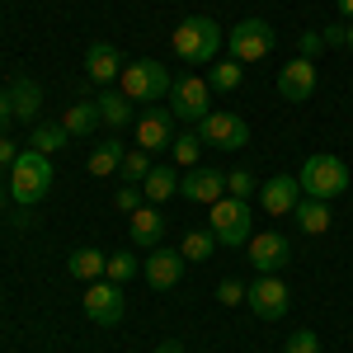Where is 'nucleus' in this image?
<instances>
[{"label":"nucleus","mask_w":353,"mask_h":353,"mask_svg":"<svg viewBox=\"0 0 353 353\" xmlns=\"http://www.w3.org/2000/svg\"><path fill=\"white\" fill-rule=\"evenodd\" d=\"M212 250H217V236H212V226H208V231H189V236L179 241V254H184V259H193V264L212 259Z\"/></svg>","instance_id":"obj_28"},{"label":"nucleus","mask_w":353,"mask_h":353,"mask_svg":"<svg viewBox=\"0 0 353 353\" xmlns=\"http://www.w3.org/2000/svg\"><path fill=\"white\" fill-rule=\"evenodd\" d=\"M10 118H14V109H10V94L0 90V132H5V123H10Z\"/></svg>","instance_id":"obj_39"},{"label":"nucleus","mask_w":353,"mask_h":353,"mask_svg":"<svg viewBox=\"0 0 353 353\" xmlns=\"http://www.w3.org/2000/svg\"><path fill=\"white\" fill-rule=\"evenodd\" d=\"M141 193H146L151 208L170 203V198L179 193V165H151V174L141 179Z\"/></svg>","instance_id":"obj_20"},{"label":"nucleus","mask_w":353,"mask_h":353,"mask_svg":"<svg viewBox=\"0 0 353 353\" xmlns=\"http://www.w3.org/2000/svg\"><path fill=\"white\" fill-rule=\"evenodd\" d=\"M174 57L184 61V66H212L221 52V43H226V33H221L217 19H208V14H189V19H179L174 28Z\"/></svg>","instance_id":"obj_1"},{"label":"nucleus","mask_w":353,"mask_h":353,"mask_svg":"<svg viewBox=\"0 0 353 353\" xmlns=\"http://www.w3.org/2000/svg\"><path fill=\"white\" fill-rule=\"evenodd\" d=\"M208 226H212L217 245L241 250V245H250V236H254V212H250V203H245V198H231V193H226V198H217V203H212Z\"/></svg>","instance_id":"obj_5"},{"label":"nucleus","mask_w":353,"mask_h":353,"mask_svg":"<svg viewBox=\"0 0 353 353\" xmlns=\"http://www.w3.org/2000/svg\"><path fill=\"white\" fill-rule=\"evenodd\" d=\"M174 113H170V104H146V113L132 123V137H137V146L141 151H151V156H161V151H170L174 146Z\"/></svg>","instance_id":"obj_10"},{"label":"nucleus","mask_w":353,"mask_h":353,"mask_svg":"<svg viewBox=\"0 0 353 353\" xmlns=\"http://www.w3.org/2000/svg\"><path fill=\"white\" fill-rule=\"evenodd\" d=\"M344 38H349V19L344 24H325V48H344Z\"/></svg>","instance_id":"obj_37"},{"label":"nucleus","mask_w":353,"mask_h":353,"mask_svg":"<svg viewBox=\"0 0 353 353\" xmlns=\"http://www.w3.org/2000/svg\"><path fill=\"white\" fill-rule=\"evenodd\" d=\"M113 203H118V208H123V212L132 217L137 208H146V193H141V184H123V189L113 193Z\"/></svg>","instance_id":"obj_33"},{"label":"nucleus","mask_w":353,"mask_h":353,"mask_svg":"<svg viewBox=\"0 0 353 353\" xmlns=\"http://www.w3.org/2000/svg\"><path fill=\"white\" fill-rule=\"evenodd\" d=\"M14 156H19V151H14V141L0 132V170H10V165H14Z\"/></svg>","instance_id":"obj_38"},{"label":"nucleus","mask_w":353,"mask_h":353,"mask_svg":"<svg viewBox=\"0 0 353 353\" xmlns=\"http://www.w3.org/2000/svg\"><path fill=\"white\" fill-rule=\"evenodd\" d=\"M245 250H250L254 273H283L288 264H292V245H288L283 231H259V236H250Z\"/></svg>","instance_id":"obj_12"},{"label":"nucleus","mask_w":353,"mask_h":353,"mask_svg":"<svg viewBox=\"0 0 353 353\" xmlns=\"http://www.w3.org/2000/svg\"><path fill=\"white\" fill-rule=\"evenodd\" d=\"M344 48H349V52H353V19H349V38H344Z\"/></svg>","instance_id":"obj_42"},{"label":"nucleus","mask_w":353,"mask_h":353,"mask_svg":"<svg viewBox=\"0 0 353 353\" xmlns=\"http://www.w3.org/2000/svg\"><path fill=\"white\" fill-rule=\"evenodd\" d=\"M123 156H128L123 141H94V151H90V174L104 179V174H113V170H123Z\"/></svg>","instance_id":"obj_25"},{"label":"nucleus","mask_w":353,"mask_h":353,"mask_svg":"<svg viewBox=\"0 0 353 353\" xmlns=\"http://www.w3.org/2000/svg\"><path fill=\"white\" fill-rule=\"evenodd\" d=\"M334 10H339L344 19H353V0H334Z\"/></svg>","instance_id":"obj_41"},{"label":"nucleus","mask_w":353,"mask_h":353,"mask_svg":"<svg viewBox=\"0 0 353 353\" xmlns=\"http://www.w3.org/2000/svg\"><path fill=\"white\" fill-rule=\"evenodd\" d=\"M321 48H325V33H321V28H306V33L297 38V57H311V61H316Z\"/></svg>","instance_id":"obj_35"},{"label":"nucleus","mask_w":353,"mask_h":353,"mask_svg":"<svg viewBox=\"0 0 353 353\" xmlns=\"http://www.w3.org/2000/svg\"><path fill=\"white\" fill-rule=\"evenodd\" d=\"M151 151H141V146H137V151H128V156H123V174H128V179H146V174H151Z\"/></svg>","instance_id":"obj_31"},{"label":"nucleus","mask_w":353,"mask_h":353,"mask_svg":"<svg viewBox=\"0 0 353 353\" xmlns=\"http://www.w3.org/2000/svg\"><path fill=\"white\" fill-rule=\"evenodd\" d=\"M66 141H71V132H66L61 123H38V128H33V137H28V146H33V151H43V156L61 151Z\"/></svg>","instance_id":"obj_27"},{"label":"nucleus","mask_w":353,"mask_h":353,"mask_svg":"<svg viewBox=\"0 0 353 353\" xmlns=\"http://www.w3.org/2000/svg\"><path fill=\"white\" fill-rule=\"evenodd\" d=\"M217 301H221V306H241V301H245V283L221 278V283H217Z\"/></svg>","instance_id":"obj_36"},{"label":"nucleus","mask_w":353,"mask_h":353,"mask_svg":"<svg viewBox=\"0 0 353 353\" xmlns=\"http://www.w3.org/2000/svg\"><path fill=\"white\" fill-rule=\"evenodd\" d=\"M99 123H104V118H99V104H94V99H90V104H66V113H61V128L71 137H90Z\"/></svg>","instance_id":"obj_24"},{"label":"nucleus","mask_w":353,"mask_h":353,"mask_svg":"<svg viewBox=\"0 0 353 353\" xmlns=\"http://www.w3.org/2000/svg\"><path fill=\"white\" fill-rule=\"evenodd\" d=\"M278 94L288 104H306L316 94V61L311 57H292L283 71H278Z\"/></svg>","instance_id":"obj_15"},{"label":"nucleus","mask_w":353,"mask_h":353,"mask_svg":"<svg viewBox=\"0 0 353 353\" xmlns=\"http://www.w3.org/2000/svg\"><path fill=\"white\" fill-rule=\"evenodd\" d=\"M184 254L179 250H170V245H161V250H151L146 254V264H141V278L156 288V292H170V288H179V278H184Z\"/></svg>","instance_id":"obj_14"},{"label":"nucleus","mask_w":353,"mask_h":353,"mask_svg":"<svg viewBox=\"0 0 353 353\" xmlns=\"http://www.w3.org/2000/svg\"><path fill=\"white\" fill-rule=\"evenodd\" d=\"M170 156H174L179 170H193V165L203 161V137H198V132H179V137H174V146H170Z\"/></svg>","instance_id":"obj_29"},{"label":"nucleus","mask_w":353,"mask_h":353,"mask_svg":"<svg viewBox=\"0 0 353 353\" xmlns=\"http://www.w3.org/2000/svg\"><path fill=\"white\" fill-rule=\"evenodd\" d=\"M104 264H109V254H104V250L81 245V250H71L66 273H71V278H81V283H99V278H104Z\"/></svg>","instance_id":"obj_21"},{"label":"nucleus","mask_w":353,"mask_h":353,"mask_svg":"<svg viewBox=\"0 0 353 353\" xmlns=\"http://www.w3.org/2000/svg\"><path fill=\"white\" fill-rule=\"evenodd\" d=\"M241 81H245V66L236 61V57H226V61H212V66H208V85H212L217 94L241 90Z\"/></svg>","instance_id":"obj_26"},{"label":"nucleus","mask_w":353,"mask_h":353,"mask_svg":"<svg viewBox=\"0 0 353 353\" xmlns=\"http://www.w3.org/2000/svg\"><path fill=\"white\" fill-rule=\"evenodd\" d=\"M259 203H264L269 217H292L297 203H301L297 174H273V179H264V184H259Z\"/></svg>","instance_id":"obj_16"},{"label":"nucleus","mask_w":353,"mask_h":353,"mask_svg":"<svg viewBox=\"0 0 353 353\" xmlns=\"http://www.w3.org/2000/svg\"><path fill=\"white\" fill-rule=\"evenodd\" d=\"M85 316L94 321V325H123V316H128V297H123V288L109 283V278H99V283H90V292H85Z\"/></svg>","instance_id":"obj_11"},{"label":"nucleus","mask_w":353,"mask_h":353,"mask_svg":"<svg viewBox=\"0 0 353 353\" xmlns=\"http://www.w3.org/2000/svg\"><path fill=\"white\" fill-rule=\"evenodd\" d=\"M273 43H278V28L269 19H241L226 33V48H231L236 61H264L273 52Z\"/></svg>","instance_id":"obj_9"},{"label":"nucleus","mask_w":353,"mask_h":353,"mask_svg":"<svg viewBox=\"0 0 353 353\" xmlns=\"http://www.w3.org/2000/svg\"><path fill=\"white\" fill-rule=\"evenodd\" d=\"M198 137L212 151H241V146H250V123L236 109H212L198 123Z\"/></svg>","instance_id":"obj_7"},{"label":"nucleus","mask_w":353,"mask_h":353,"mask_svg":"<svg viewBox=\"0 0 353 353\" xmlns=\"http://www.w3.org/2000/svg\"><path fill=\"white\" fill-rule=\"evenodd\" d=\"M297 226L306 231V236H325L330 231V221H334V212H330V203H321V198H306L301 193V203H297Z\"/></svg>","instance_id":"obj_22"},{"label":"nucleus","mask_w":353,"mask_h":353,"mask_svg":"<svg viewBox=\"0 0 353 353\" xmlns=\"http://www.w3.org/2000/svg\"><path fill=\"white\" fill-rule=\"evenodd\" d=\"M5 94H10L14 118H24V123H33L38 109H43V90H38V81H28V76H14V81L5 85Z\"/></svg>","instance_id":"obj_19"},{"label":"nucleus","mask_w":353,"mask_h":353,"mask_svg":"<svg viewBox=\"0 0 353 353\" xmlns=\"http://www.w3.org/2000/svg\"><path fill=\"white\" fill-rule=\"evenodd\" d=\"M123 66H128V61H123V57H118V48H113V43H104V38L85 48V71H90V81L109 85V81H118V76H123Z\"/></svg>","instance_id":"obj_18"},{"label":"nucleus","mask_w":353,"mask_h":353,"mask_svg":"<svg viewBox=\"0 0 353 353\" xmlns=\"http://www.w3.org/2000/svg\"><path fill=\"white\" fill-rule=\"evenodd\" d=\"M94 104H99V118H104L109 128H128V123H137L132 118V99H128L123 90H104Z\"/></svg>","instance_id":"obj_23"},{"label":"nucleus","mask_w":353,"mask_h":353,"mask_svg":"<svg viewBox=\"0 0 353 353\" xmlns=\"http://www.w3.org/2000/svg\"><path fill=\"white\" fill-rule=\"evenodd\" d=\"M165 104L179 123H203L212 113V85H208V76H174V90Z\"/></svg>","instance_id":"obj_6"},{"label":"nucleus","mask_w":353,"mask_h":353,"mask_svg":"<svg viewBox=\"0 0 353 353\" xmlns=\"http://www.w3.org/2000/svg\"><path fill=\"white\" fill-rule=\"evenodd\" d=\"M245 306L259 316V321H283L288 306H292V292L278 273H259L254 283H245Z\"/></svg>","instance_id":"obj_8"},{"label":"nucleus","mask_w":353,"mask_h":353,"mask_svg":"<svg viewBox=\"0 0 353 353\" xmlns=\"http://www.w3.org/2000/svg\"><path fill=\"white\" fill-rule=\"evenodd\" d=\"M297 184L306 198H321V203H330V198H339V193H349L353 174L349 165L339 161V156H330V151H316V156H306L297 170Z\"/></svg>","instance_id":"obj_4"},{"label":"nucleus","mask_w":353,"mask_h":353,"mask_svg":"<svg viewBox=\"0 0 353 353\" xmlns=\"http://www.w3.org/2000/svg\"><path fill=\"white\" fill-rule=\"evenodd\" d=\"M156 353H184V344H179V339H161V344H156Z\"/></svg>","instance_id":"obj_40"},{"label":"nucleus","mask_w":353,"mask_h":353,"mask_svg":"<svg viewBox=\"0 0 353 353\" xmlns=\"http://www.w3.org/2000/svg\"><path fill=\"white\" fill-rule=\"evenodd\" d=\"M226 193H231V198H250V193H254V174H250V170H231V174H226Z\"/></svg>","instance_id":"obj_34"},{"label":"nucleus","mask_w":353,"mask_h":353,"mask_svg":"<svg viewBox=\"0 0 353 353\" xmlns=\"http://www.w3.org/2000/svg\"><path fill=\"white\" fill-rule=\"evenodd\" d=\"M165 212L161 208H151V203H146V208H137L132 217H128V236H132V245L137 250H161L165 245Z\"/></svg>","instance_id":"obj_17"},{"label":"nucleus","mask_w":353,"mask_h":353,"mask_svg":"<svg viewBox=\"0 0 353 353\" xmlns=\"http://www.w3.org/2000/svg\"><path fill=\"white\" fill-rule=\"evenodd\" d=\"M283 353H321L316 330H292V334H288V344H283Z\"/></svg>","instance_id":"obj_32"},{"label":"nucleus","mask_w":353,"mask_h":353,"mask_svg":"<svg viewBox=\"0 0 353 353\" xmlns=\"http://www.w3.org/2000/svg\"><path fill=\"white\" fill-rule=\"evenodd\" d=\"M118 90H123L132 104H165V99H170V90H174V76H170V66H165V61L141 57V61H128V66H123Z\"/></svg>","instance_id":"obj_3"},{"label":"nucleus","mask_w":353,"mask_h":353,"mask_svg":"<svg viewBox=\"0 0 353 353\" xmlns=\"http://www.w3.org/2000/svg\"><path fill=\"white\" fill-rule=\"evenodd\" d=\"M52 161L43 156V151H19L14 165H10V179H5V193L19 203V208H33V203H43L48 193H52Z\"/></svg>","instance_id":"obj_2"},{"label":"nucleus","mask_w":353,"mask_h":353,"mask_svg":"<svg viewBox=\"0 0 353 353\" xmlns=\"http://www.w3.org/2000/svg\"><path fill=\"white\" fill-rule=\"evenodd\" d=\"M137 273H141V264H137V254H128V250H118V254H109V264H104V278L109 283H132Z\"/></svg>","instance_id":"obj_30"},{"label":"nucleus","mask_w":353,"mask_h":353,"mask_svg":"<svg viewBox=\"0 0 353 353\" xmlns=\"http://www.w3.org/2000/svg\"><path fill=\"white\" fill-rule=\"evenodd\" d=\"M179 193L189 198V203H217L226 198V174L212 170V165H193V170H179Z\"/></svg>","instance_id":"obj_13"},{"label":"nucleus","mask_w":353,"mask_h":353,"mask_svg":"<svg viewBox=\"0 0 353 353\" xmlns=\"http://www.w3.org/2000/svg\"><path fill=\"white\" fill-rule=\"evenodd\" d=\"M0 208H5V193H0Z\"/></svg>","instance_id":"obj_43"}]
</instances>
